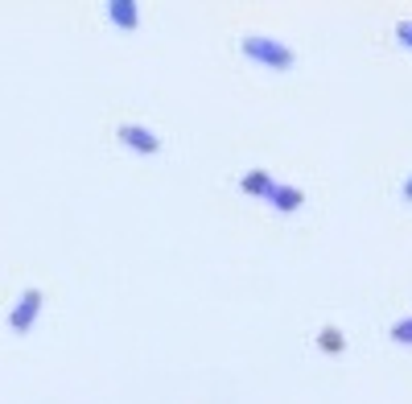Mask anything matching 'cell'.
Wrapping results in <instances>:
<instances>
[{"mask_svg": "<svg viewBox=\"0 0 412 404\" xmlns=\"http://www.w3.org/2000/svg\"><path fill=\"white\" fill-rule=\"evenodd\" d=\"M38 301H42V297H38V289H29V293H25V306H21V310H13V330H17V334H25V330H29V317L38 314Z\"/></svg>", "mask_w": 412, "mask_h": 404, "instance_id": "cell-1", "label": "cell"}, {"mask_svg": "<svg viewBox=\"0 0 412 404\" xmlns=\"http://www.w3.org/2000/svg\"><path fill=\"white\" fill-rule=\"evenodd\" d=\"M124 140H132V144H137V149H144V153H153V149H157V140H153V136H140V133H132V124L124 128Z\"/></svg>", "mask_w": 412, "mask_h": 404, "instance_id": "cell-2", "label": "cell"}, {"mask_svg": "<svg viewBox=\"0 0 412 404\" xmlns=\"http://www.w3.org/2000/svg\"><path fill=\"white\" fill-rule=\"evenodd\" d=\"M243 190H268V178H260V174H252V178H243Z\"/></svg>", "mask_w": 412, "mask_h": 404, "instance_id": "cell-3", "label": "cell"}, {"mask_svg": "<svg viewBox=\"0 0 412 404\" xmlns=\"http://www.w3.org/2000/svg\"><path fill=\"white\" fill-rule=\"evenodd\" d=\"M321 347H326V351H338V347H342V338L330 330V334H321Z\"/></svg>", "mask_w": 412, "mask_h": 404, "instance_id": "cell-4", "label": "cell"}, {"mask_svg": "<svg viewBox=\"0 0 412 404\" xmlns=\"http://www.w3.org/2000/svg\"><path fill=\"white\" fill-rule=\"evenodd\" d=\"M404 194H409V198H412V181H409V186H404Z\"/></svg>", "mask_w": 412, "mask_h": 404, "instance_id": "cell-5", "label": "cell"}]
</instances>
